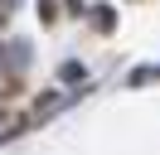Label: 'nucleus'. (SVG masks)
I'll return each mask as SVG.
<instances>
[{
    "instance_id": "f257e3e1",
    "label": "nucleus",
    "mask_w": 160,
    "mask_h": 155,
    "mask_svg": "<svg viewBox=\"0 0 160 155\" xmlns=\"http://www.w3.org/2000/svg\"><path fill=\"white\" fill-rule=\"evenodd\" d=\"M82 78H88V73H82V68H78V63H63V82H68V87H78V82H82Z\"/></svg>"
}]
</instances>
